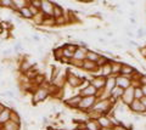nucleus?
<instances>
[{
  "label": "nucleus",
  "instance_id": "f257e3e1",
  "mask_svg": "<svg viewBox=\"0 0 146 130\" xmlns=\"http://www.w3.org/2000/svg\"><path fill=\"white\" fill-rule=\"evenodd\" d=\"M46 95H48V91L45 90V89H39V90L36 91L34 98H35V101H38V100H44V98L46 97Z\"/></svg>",
  "mask_w": 146,
  "mask_h": 130
},
{
  "label": "nucleus",
  "instance_id": "f03ea898",
  "mask_svg": "<svg viewBox=\"0 0 146 130\" xmlns=\"http://www.w3.org/2000/svg\"><path fill=\"white\" fill-rule=\"evenodd\" d=\"M10 118V111L7 110H3L0 112V123H5L7 122V119Z\"/></svg>",
  "mask_w": 146,
  "mask_h": 130
},
{
  "label": "nucleus",
  "instance_id": "7ed1b4c3",
  "mask_svg": "<svg viewBox=\"0 0 146 130\" xmlns=\"http://www.w3.org/2000/svg\"><path fill=\"white\" fill-rule=\"evenodd\" d=\"M94 101H95V97H94V96H90V97H85V98H83V101L80 102V106H82V107H86V106H90V105H93V104H94Z\"/></svg>",
  "mask_w": 146,
  "mask_h": 130
},
{
  "label": "nucleus",
  "instance_id": "20e7f679",
  "mask_svg": "<svg viewBox=\"0 0 146 130\" xmlns=\"http://www.w3.org/2000/svg\"><path fill=\"white\" fill-rule=\"evenodd\" d=\"M42 6H43L44 11L46 13H52V4H50L48 1H44V3H42Z\"/></svg>",
  "mask_w": 146,
  "mask_h": 130
},
{
  "label": "nucleus",
  "instance_id": "39448f33",
  "mask_svg": "<svg viewBox=\"0 0 146 130\" xmlns=\"http://www.w3.org/2000/svg\"><path fill=\"white\" fill-rule=\"evenodd\" d=\"M93 84L95 85V86H98V88H101L102 85L105 84V79L104 78H96L95 80H93Z\"/></svg>",
  "mask_w": 146,
  "mask_h": 130
},
{
  "label": "nucleus",
  "instance_id": "423d86ee",
  "mask_svg": "<svg viewBox=\"0 0 146 130\" xmlns=\"http://www.w3.org/2000/svg\"><path fill=\"white\" fill-rule=\"evenodd\" d=\"M123 94V90H122V88H119V86H116V88H113L112 89V95L113 96H121Z\"/></svg>",
  "mask_w": 146,
  "mask_h": 130
},
{
  "label": "nucleus",
  "instance_id": "0eeeda50",
  "mask_svg": "<svg viewBox=\"0 0 146 130\" xmlns=\"http://www.w3.org/2000/svg\"><path fill=\"white\" fill-rule=\"evenodd\" d=\"M86 127H88L90 130H99V124H96V123H93V122L86 123Z\"/></svg>",
  "mask_w": 146,
  "mask_h": 130
},
{
  "label": "nucleus",
  "instance_id": "6e6552de",
  "mask_svg": "<svg viewBox=\"0 0 146 130\" xmlns=\"http://www.w3.org/2000/svg\"><path fill=\"white\" fill-rule=\"evenodd\" d=\"M21 13L23 16H26V17H31L32 16V12L29 11V9H27V7H22L21 9Z\"/></svg>",
  "mask_w": 146,
  "mask_h": 130
},
{
  "label": "nucleus",
  "instance_id": "1a4fd4ad",
  "mask_svg": "<svg viewBox=\"0 0 146 130\" xmlns=\"http://www.w3.org/2000/svg\"><path fill=\"white\" fill-rule=\"evenodd\" d=\"M86 59L90 60V61H95V60H98V55L94 52H88L86 53Z\"/></svg>",
  "mask_w": 146,
  "mask_h": 130
},
{
  "label": "nucleus",
  "instance_id": "9d476101",
  "mask_svg": "<svg viewBox=\"0 0 146 130\" xmlns=\"http://www.w3.org/2000/svg\"><path fill=\"white\" fill-rule=\"evenodd\" d=\"M0 5H1V6H11L12 3L7 1V0H4V1H0Z\"/></svg>",
  "mask_w": 146,
  "mask_h": 130
},
{
  "label": "nucleus",
  "instance_id": "9b49d317",
  "mask_svg": "<svg viewBox=\"0 0 146 130\" xmlns=\"http://www.w3.org/2000/svg\"><path fill=\"white\" fill-rule=\"evenodd\" d=\"M123 73H131V72H133V69L130 68V67H123Z\"/></svg>",
  "mask_w": 146,
  "mask_h": 130
},
{
  "label": "nucleus",
  "instance_id": "f8f14e48",
  "mask_svg": "<svg viewBox=\"0 0 146 130\" xmlns=\"http://www.w3.org/2000/svg\"><path fill=\"white\" fill-rule=\"evenodd\" d=\"M118 83H119V84H122V85H128V82H127V80H123V78L118 79Z\"/></svg>",
  "mask_w": 146,
  "mask_h": 130
},
{
  "label": "nucleus",
  "instance_id": "ddd939ff",
  "mask_svg": "<svg viewBox=\"0 0 146 130\" xmlns=\"http://www.w3.org/2000/svg\"><path fill=\"white\" fill-rule=\"evenodd\" d=\"M100 123H101V124H104V125H107L108 124V120H106V119H100Z\"/></svg>",
  "mask_w": 146,
  "mask_h": 130
},
{
  "label": "nucleus",
  "instance_id": "4468645a",
  "mask_svg": "<svg viewBox=\"0 0 146 130\" xmlns=\"http://www.w3.org/2000/svg\"><path fill=\"white\" fill-rule=\"evenodd\" d=\"M3 110H4V108H3V106H1V105H0V112H1Z\"/></svg>",
  "mask_w": 146,
  "mask_h": 130
}]
</instances>
